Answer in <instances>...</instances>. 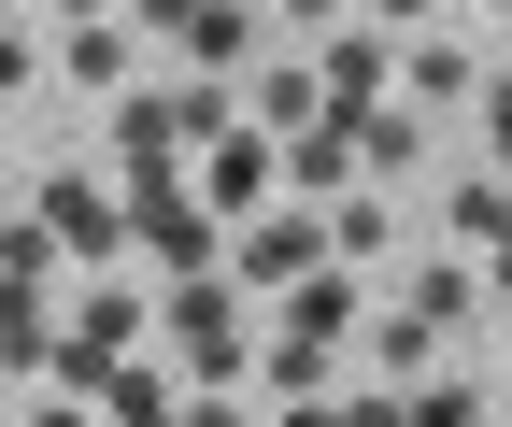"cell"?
<instances>
[{"label":"cell","mask_w":512,"mask_h":427,"mask_svg":"<svg viewBox=\"0 0 512 427\" xmlns=\"http://www.w3.org/2000/svg\"><path fill=\"white\" fill-rule=\"evenodd\" d=\"M114 214H128V242H143L171 285H228V228L185 200V171H128V200H114Z\"/></svg>","instance_id":"cell-1"},{"label":"cell","mask_w":512,"mask_h":427,"mask_svg":"<svg viewBox=\"0 0 512 427\" xmlns=\"http://www.w3.org/2000/svg\"><path fill=\"white\" fill-rule=\"evenodd\" d=\"M228 129H242L228 86H185V72L114 100V157H128V171H171V157H200V143H228Z\"/></svg>","instance_id":"cell-2"},{"label":"cell","mask_w":512,"mask_h":427,"mask_svg":"<svg viewBox=\"0 0 512 427\" xmlns=\"http://www.w3.org/2000/svg\"><path fill=\"white\" fill-rule=\"evenodd\" d=\"M313 271H328V214H299V200H271V214H256V228H228V299L242 285H313Z\"/></svg>","instance_id":"cell-3"},{"label":"cell","mask_w":512,"mask_h":427,"mask_svg":"<svg viewBox=\"0 0 512 427\" xmlns=\"http://www.w3.org/2000/svg\"><path fill=\"white\" fill-rule=\"evenodd\" d=\"M185 200H200L214 228H256L285 200V143H256V129H228V143H200V171H185Z\"/></svg>","instance_id":"cell-4"},{"label":"cell","mask_w":512,"mask_h":427,"mask_svg":"<svg viewBox=\"0 0 512 427\" xmlns=\"http://www.w3.org/2000/svg\"><path fill=\"white\" fill-rule=\"evenodd\" d=\"M57 257H128V214H114V186H86V171H43V214H29Z\"/></svg>","instance_id":"cell-5"},{"label":"cell","mask_w":512,"mask_h":427,"mask_svg":"<svg viewBox=\"0 0 512 427\" xmlns=\"http://www.w3.org/2000/svg\"><path fill=\"white\" fill-rule=\"evenodd\" d=\"M128 57H143V29H128V15H72V29L43 43V72L86 86V100H128Z\"/></svg>","instance_id":"cell-6"},{"label":"cell","mask_w":512,"mask_h":427,"mask_svg":"<svg viewBox=\"0 0 512 427\" xmlns=\"http://www.w3.org/2000/svg\"><path fill=\"white\" fill-rule=\"evenodd\" d=\"M399 86H413V100H470V86H484L470 29H399ZM413 100H399V114H413Z\"/></svg>","instance_id":"cell-7"},{"label":"cell","mask_w":512,"mask_h":427,"mask_svg":"<svg viewBox=\"0 0 512 427\" xmlns=\"http://www.w3.org/2000/svg\"><path fill=\"white\" fill-rule=\"evenodd\" d=\"M285 200H299V214H342V200H356V129H299V143H285Z\"/></svg>","instance_id":"cell-8"},{"label":"cell","mask_w":512,"mask_h":427,"mask_svg":"<svg viewBox=\"0 0 512 427\" xmlns=\"http://www.w3.org/2000/svg\"><path fill=\"white\" fill-rule=\"evenodd\" d=\"M256 43H271L256 15H171V57H185V86H228L242 57H256Z\"/></svg>","instance_id":"cell-9"},{"label":"cell","mask_w":512,"mask_h":427,"mask_svg":"<svg viewBox=\"0 0 512 427\" xmlns=\"http://www.w3.org/2000/svg\"><path fill=\"white\" fill-rule=\"evenodd\" d=\"M356 328V271H313V285H285V342H313V356H328Z\"/></svg>","instance_id":"cell-10"},{"label":"cell","mask_w":512,"mask_h":427,"mask_svg":"<svg viewBox=\"0 0 512 427\" xmlns=\"http://www.w3.org/2000/svg\"><path fill=\"white\" fill-rule=\"evenodd\" d=\"M470 299H484V285H470V257H427V271L399 285V314H413V328L441 342V328H456V314H470Z\"/></svg>","instance_id":"cell-11"},{"label":"cell","mask_w":512,"mask_h":427,"mask_svg":"<svg viewBox=\"0 0 512 427\" xmlns=\"http://www.w3.org/2000/svg\"><path fill=\"white\" fill-rule=\"evenodd\" d=\"M356 171H427V114H356Z\"/></svg>","instance_id":"cell-12"},{"label":"cell","mask_w":512,"mask_h":427,"mask_svg":"<svg viewBox=\"0 0 512 427\" xmlns=\"http://www.w3.org/2000/svg\"><path fill=\"white\" fill-rule=\"evenodd\" d=\"M86 427H185V399H171V385H157V371H114V385H100V413H86Z\"/></svg>","instance_id":"cell-13"},{"label":"cell","mask_w":512,"mask_h":427,"mask_svg":"<svg viewBox=\"0 0 512 427\" xmlns=\"http://www.w3.org/2000/svg\"><path fill=\"white\" fill-rule=\"evenodd\" d=\"M43 342H57V299L0 285V371H43Z\"/></svg>","instance_id":"cell-14"},{"label":"cell","mask_w":512,"mask_h":427,"mask_svg":"<svg viewBox=\"0 0 512 427\" xmlns=\"http://www.w3.org/2000/svg\"><path fill=\"white\" fill-rule=\"evenodd\" d=\"M456 242H484V257L512 242V186H498V171H470V186H456Z\"/></svg>","instance_id":"cell-15"},{"label":"cell","mask_w":512,"mask_h":427,"mask_svg":"<svg viewBox=\"0 0 512 427\" xmlns=\"http://www.w3.org/2000/svg\"><path fill=\"white\" fill-rule=\"evenodd\" d=\"M370 356H384V371H399V385H427V371H441V342H427L413 314H370Z\"/></svg>","instance_id":"cell-16"},{"label":"cell","mask_w":512,"mask_h":427,"mask_svg":"<svg viewBox=\"0 0 512 427\" xmlns=\"http://www.w3.org/2000/svg\"><path fill=\"white\" fill-rule=\"evenodd\" d=\"M399 427H484V385H441V371H427V385L399 399Z\"/></svg>","instance_id":"cell-17"},{"label":"cell","mask_w":512,"mask_h":427,"mask_svg":"<svg viewBox=\"0 0 512 427\" xmlns=\"http://www.w3.org/2000/svg\"><path fill=\"white\" fill-rule=\"evenodd\" d=\"M0 285H29V299H57V242H43V228H0Z\"/></svg>","instance_id":"cell-18"},{"label":"cell","mask_w":512,"mask_h":427,"mask_svg":"<svg viewBox=\"0 0 512 427\" xmlns=\"http://www.w3.org/2000/svg\"><path fill=\"white\" fill-rule=\"evenodd\" d=\"M470 100H484V143H498V186H512V57H498V72H484Z\"/></svg>","instance_id":"cell-19"},{"label":"cell","mask_w":512,"mask_h":427,"mask_svg":"<svg viewBox=\"0 0 512 427\" xmlns=\"http://www.w3.org/2000/svg\"><path fill=\"white\" fill-rule=\"evenodd\" d=\"M15 86H43V29H15V15H0V100H15Z\"/></svg>","instance_id":"cell-20"},{"label":"cell","mask_w":512,"mask_h":427,"mask_svg":"<svg viewBox=\"0 0 512 427\" xmlns=\"http://www.w3.org/2000/svg\"><path fill=\"white\" fill-rule=\"evenodd\" d=\"M328 427H399V399H356V413H328Z\"/></svg>","instance_id":"cell-21"},{"label":"cell","mask_w":512,"mask_h":427,"mask_svg":"<svg viewBox=\"0 0 512 427\" xmlns=\"http://www.w3.org/2000/svg\"><path fill=\"white\" fill-rule=\"evenodd\" d=\"M185 427H242V399H185Z\"/></svg>","instance_id":"cell-22"},{"label":"cell","mask_w":512,"mask_h":427,"mask_svg":"<svg viewBox=\"0 0 512 427\" xmlns=\"http://www.w3.org/2000/svg\"><path fill=\"white\" fill-rule=\"evenodd\" d=\"M15 427H86V413H72V399H43V413H15Z\"/></svg>","instance_id":"cell-23"},{"label":"cell","mask_w":512,"mask_h":427,"mask_svg":"<svg viewBox=\"0 0 512 427\" xmlns=\"http://www.w3.org/2000/svg\"><path fill=\"white\" fill-rule=\"evenodd\" d=\"M470 285H498V299H512V242H498V257H484V271H470Z\"/></svg>","instance_id":"cell-24"},{"label":"cell","mask_w":512,"mask_h":427,"mask_svg":"<svg viewBox=\"0 0 512 427\" xmlns=\"http://www.w3.org/2000/svg\"><path fill=\"white\" fill-rule=\"evenodd\" d=\"M271 427H328V413H271Z\"/></svg>","instance_id":"cell-25"},{"label":"cell","mask_w":512,"mask_h":427,"mask_svg":"<svg viewBox=\"0 0 512 427\" xmlns=\"http://www.w3.org/2000/svg\"><path fill=\"white\" fill-rule=\"evenodd\" d=\"M0 427H15V399H0Z\"/></svg>","instance_id":"cell-26"}]
</instances>
